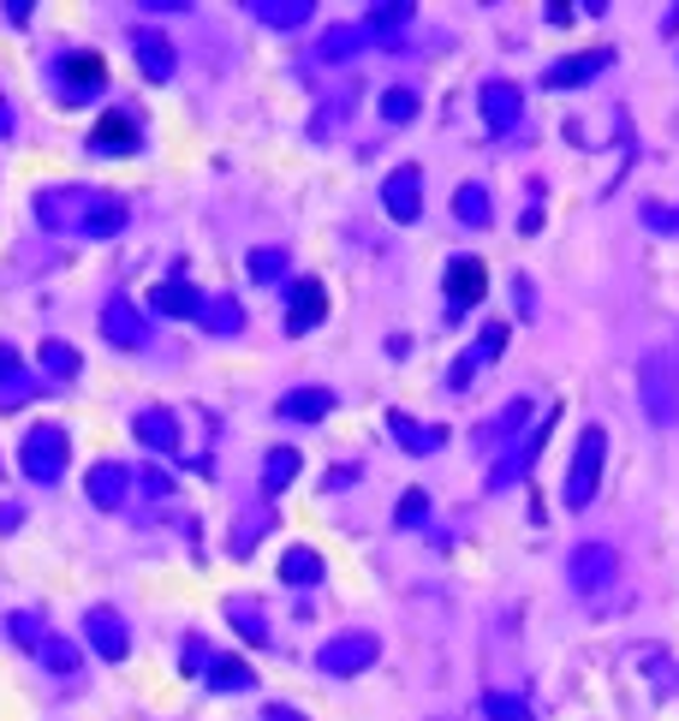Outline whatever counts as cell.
I'll return each mask as SVG.
<instances>
[{"instance_id": "obj_15", "label": "cell", "mask_w": 679, "mask_h": 721, "mask_svg": "<svg viewBox=\"0 0 679 721\" xmlns=\"http://www.w3.org/2000/svg\"><path fill=\"white\" fill-rule=\"evenodd\" d=\"M132 54H137V66H144L149 84H168L173 66H180L173 42H168V36H156V30H132Z\"/></svg>"}, {"instance_id": "obj_12", "label": "cell", "mask_w": 679, "mask_h": 721, "mask_svg": "<svg viewBox=\"0 0 679 721\" xmlns=\"http://www.w3.org/2000/svg\"><path fill=\"white\" fill-rule=\"evenodd\" d=\"M477 108H483V125L489 132H513V125L524 120V96H519V84H483V96H477Z\"/></svg>"}, {"instance_id": "obj_13", "label": "cell", "mask_w": 679, "mask_h": 721, "mask_svg": "<svg viewBox=\"0 0 679 721\" xmlns=\"http://www.w3.org/2000/svg\"><path fill=\"white\" fill-rule=\"evenodd\" d=\"M501 352H507V322H489V328H483V340H477V346L465 352V358H453L447 388H471V376L483 370L489 358H501Z\"/></svg>"}, {"instance_id": "obj_38", "label": "cell", "mask_w": 679, "mask_h": 721, "mask_svg": "<svg viewBox=\"0 0 679 721\" xmlns=\"http://www.w3.org/2000/svg\"><path fill=\"white\" fill-rule=\"evenodd\" d=\"M12 638H18L24 644V650H42V638H48V626H42V614H30V609H24V614H12Z\"/></svg>"}, {"instance_id": "obj_23", "label": "cell", "mask_w": 679, "mask_h": 721, "mask_svg": "<svg viewBox=\"0 0 679 721\" xmlns=\"http://www.w3.org/2000/svg\"><path fill=\"white\" fill-rule=\"evenodd\" d=\"M149 305H156L161 316H197V310H203V293H197L185 274H168V281L149 293Z\"/></svg>"}, {"instance_id": "obj_7", "label": "cell", "mask_w": 679, "mask_h": 721, "mask_svg": "<svg viewBox=\"0 0 679 721\" xmlns=\"http://www.w3.org/2000/svg\"><path fill=\"white\" fill-rule=\"evenodd\" d=\"M382 209L394 215L399 227L418 221V215H423V173L418 168H394V173H387V180H382Z\"/></svg>"}, {"instance_id": "obj_17", "label": "cell", "mask_w": 679, "mask_h": 721, "mask_svg": "<svg viewBox=\"0 0 679 721\" xmlns=\"http://www.w3.org/2000/svg\"><path fill=\"white\" fill-rule=\"evenodd\" d=\"M102 334H108V346H125V352H137L149 340V322L137 316L125 298H108V310H102Z\"/></svg>"}, {"instance_id": "obj_4", "label": "cell", "mask_w": 679, "mask_h": 721, "mask_svg": "<svg viewBox=\"0 0 679 721\" xmlns=\"http://www.w3.org/2000/svg\"><path fill=\"white\" fill-rule=\"evenodd\" d=\"M602 460H608V436L602 424H590L572 448V472H566V508H590L596 501V484H602Z\"/></svg>"}, {"instance_id": "obj_30", "label": "cell", "mask_w": 679, "mask_h": 721, "mask_svg": "<svg viewBox=\"0 0 679 721\" xmlns=\"http://www.w3.org/2000/svg\"><path fill=\"white\" fill-rule=\"evenodd\" d=\"M298 465H305V460H298L293 448H274L269 460H262V496H281V489L298 477Z\"/></svg>"}, {"instance_id": "obj_11", "label": "cell", "mask_w": 679, "mask_h": 721, "mask_svg": "<svg viewBox=\"0 0 679 721\" xmlns=\"http://www.w3.org/2000/svg\"><path fill=\"white\" fill-rule=\"evenodd\" d=\"M572 585L584 590V597H596V590L614 585V549L608 542H578L572 549Z\"/></svg>"}, {"instance_id": "obj_9", "label": "cell", "mask_w": 679, "mask_h": 721, "mask_svg": "<svg viewBox=\"0 0 679 721\" xmlns=\"http://www.w3.org/2000/svg\"><path fill=\"white\" fill-rule=\"evenodd\" d=\"M84 638H90V650L108 656V662H125V656H132V632H125V620L113 609H90V614H84Z\"/></svg>"}, {"instance_id": "obj_42", "label": "cell", "mask_w": 679, "mask_h": 721, "mask_svg": "<svg viewBox=\"0 0 679 721\" xmlns=\"http://www.w3.org/2000/svg\"><path fill=\"white\" fill-rule=\"evenodd\" d=\"M524 424H531V400H513V406L501 412V436H519Z\"/></svg>"}, {"instance_id": "obj_35", "label": "cell", "mask_w": 679, "mask_h": 721, "mask_svg": "<svg viewBox=\"0 0 679 721\" xmlns=\"http://www.w3.org/2000/svg\"><path fill=\"white\" fill-rule=\"evenodd\" d=\"M42 364H48V370L60 376V382H72V376L84 370V358H78V352L66 346V340H42Z\"/></svg>"}, {"instance_id": "obj_14", "label": "cell", "mask_w": 679, "mask_h": 721, "mask_svg": "<svg viewBox=\"0 0 679 721\" xmlns=\"http://www.w3.org/2000/svg\"><path fill=\"white\" fill-rule=\"evenodd\" d=\"M483 293H489V269H483V262H477V257H453L447 262V305L453 310H471Z\"/></svg>"}, {"instance_id": "obj_27", "label": "cell", "mask_w": 679, "mask_h": 721, "mask_svg": "<svg viewBox=\"0 0 679 721\" xmlns=\"http://www.w3.org/2000/svg\"><path fill=\"white\" fill-rule=\"evenodd\" d=\"M226 620H233V632L250 644V650H269V620L257 614V602H250V597H233V602H226Z\"/></svg>"}, {"instance_id": "obj_43", "label": "cell", "mask_w": 679, "mask_h": 721, "mask_svg": "<svg viewBox=\"0 0 679 721\" xmlns=\"http://www.w3.org/2000/svg\"><path fill=\"white\" fill-rule=\"evenodd\" d=\"M262 721H310V716H298L293 704H262Z\"/></svg>"}, {"instance_id": "obj_19", "label": "cell", "mask_w": 679, "mask_h": 721, "mask_svg": "<svg viewBox=\"0 0 679 721\" xmlns=\"http://www.w3.org/2000/svg\"><path fill=\"white\" fill-rule=\"evenodd\" d=\"M84 489H90V501H96V508L120 513V501L132 496V472H125V465H113V460H102V465H90Z\"/></svg>"}, {"instance_id": "obj_25", "label": "cell", "mask_w": 679, "mask_h": 721, "mask_svg": "<svg viewBox=\"0 0 679 721\" xmlns=\"http://www.w3.org/2000/svg\"><path fill=\"white\" fill-rule=\"evenodd\" d=\"M406 24H411V7H399V0H387V7H375L370 19H363V36H370V42H382V48H399V36H406Z\"/></svg>"}, {"instance_id": "obj_5", "label": "cell", "mask_w": 679, "mask_h": 721, "mask_svg": "<svg viewBox=\"0 0 679 721\" xmlns=\"http://www.w3.org/2000/svg\"><path fill=\"white\" fill-rule=\"evenodd\" d=\"M375 650H382L375 632H340V638H329L317 650V668H322V674H334V680H346V674H363V668L375 662Z\"/></svg>"}, {"instance_id": "obj_29", "label": "cell", "mask_w": 679, "mask_h": 721, "mask_svg": "<svg viewBox=\"0 0 679 721\" xmlns=\"http://www.w3.org/2000/svg\"><path fill=\"white\" fill-rule=\"evenodd\" d=\"M363 42H370V36H363V24H334V30L317 42V54L322 60H351V54H363Z\"/></svg>"}, {"instance_id": "obj_2", "label": "cell", "mask_w": 679, "mask_h": 721, "mask_svg": "<svg viewBox=\"0 0 679 721\" xmlns=\"http://www.w3.org/2000/svg\"><path fill=\"white\" fill-rule=\"evenodd\" d=\"M638 400H644V417L650 424H679V358L668 346L662 352H644L638 364Z\"/></svg>"}, {"instance_id": "obj_39", "label": "cell", "mask_w": 679, "mask_h": 721, "mask_svg": "<svg viewBox=\"0 0 679 721\" xmlns=\"http://www.w3.org/2000/svg\"><path fill=\"white\" fill-rule=\"evenodd\" d=\"M36 656H42V662L54 668V674H72V668H78V650H72L66 638H54V632L42 638V650H36Z\"/></svg>"}, {"instance_id": "obj_1", "label": "cell", "mask_w": 679, "mask_h": 721, "mask_svg": "<svg viewBox=\"0 0 679 721\" xmlns=\"http://www.w3.org/2000/svg\"><path fill=\"white\" fill-rule=\"evenodd\" d=\"M36 221L48 233H84V239H113L125 227V204L113 192H90V185H66V192L36 197Z\"/></svg>"}, {"instance_id": "obj_21", "label": "cell", "mask_w": 679, "mask_h": 721, "mask_svg": "<svg viewBox=\"0 0 679 721\" xmlns=\"http://www.w3.org/2000/svg\"><path fill=\"white\" fill-rule=\"evenodd\" d=\"M137 144H144V137H137L132 113H102V125L90 132V149H96V156H132Z\"/></svg>"}, {"instance_id": "obj_8", "label": "cell", "mask_w": 679, "mask_h": 721, "mask_svg": "<svg viewBox=\"0 0 679 721\" xmlns=\"http://www.w3.org/2000/svg\"><path fill=\"white\" fill-rule=\"evenodd\" d=\"M329 316V293H322L317 274H305V281H293V293H286V334H310V328Z\"/></svg>"}, {"instance_id": "obj_26", "label": "cell", "mask_w": 679, "mask_h": 721, "mask_svg": "<svg viewBox=\"0 0 679 721\" xmlns=\"http://www.w3.org/2000/svg\"><path fill=\"white\" fill-rule=\"evenodd\" d=\"M132 429H137V441H144V448H156V453H180V424H173L168 412H137V417H132Z\"/></svg>"}, {"instance_id": "obj_41", "label": "cell", "mask_w": 679, "mask_h": 721, "mask_svg": "<svg viewBox=\"0 0 679 721\" xmlns=\"http://www.w3.org/2000/svg\"><path fill=\"white\" fill-rule=\"evenodd\" d=\"M644 227H656V233H679V209H668V204H644Z\"/></svg>"}, {"instance_id": "obj_36", "label": "cell", "mask_w": 679, "mask_h": 721, "mask_svg": "<svg viewBox=\"0 0 679 721\" xmlns=\"http://www.w3.org/2000/svg\"><path fill=\"white\" fill-rule=\"evenodd\" d=\"M209 686H215V692H250V686H257V674H250L245 662H215V668H209Z\"/></svg>"}, {"instance_id": "obj_45", "label": "cell", "mask_w": 679, "mask_h": 721, "mask_svg": "<svg viewBox=\"0 0 679 721\" xmlns=\"http://www.w3.org/2000/svg\"><path fill=\"white\" fill-rule=\"evenodd\" d=\"M0 132H12V108L7 102H0Z\"/></svg>"}, {"instance_id": "obj_3", "label": "cell", "mask_w": 679, "mask_h": 721, "mask_svg": "<svg viewBox=\"0 0 679 721\" xmlns=\"http://www.w3.org/2000/svg\"><path fill=\"white\" fill-rule=\"evenodd\" d=\"M18 465H24V477H30V484H60V472L72 465V441H66V429H60V424H36V429H24V441H18Z\"/></svg>"}, {"instance_id": "obj_6", "label": "cell", "mask_w": 679, "mask_h": 721, "mask_svg": "<svg viewBox=\"0 0 679 721\" xmlns=\"http://www.w3.org/2000/svg\"><path fill=\"white\" fill-rule=\"evenodd\" d=\"M108 84V60L102 54H66L60 60V102H96Z\"/></svg>"}, {"instance_id": "obj_28", "label": "cell", "mask_w": 679, "mask_h": 721, "mask_svg": "<svg viewBox=\"0 0 679 721\" xmlns=\"http://www.w3.org/2000/svg\"><path fill=\"white\" fill-rule=\"evenodd\" d=\"M197 322L209 328V334H221V340H233L238 328H245V310H238V298H226V293H215V298H203V310H197Z\"/></svg>"}, {"instance_id": "obj_20", "label": "cell", "mask_w": 679, "mask_h": 721, "mask_svg": "<svg viewBox=\"0 0 679 721\" xmlns=\"http://www.w3.org/2000/svg\"><path fill=\"white\" fill-rule=\"evenodd\" d=\"M329 412H334L329 388H293V394H281V406H274V417H286V424H322Z\"/></svg>"}, {"instance_id": "obj_16", "label": "cell", "mask_w": 679, "mask_h": 721, "mask_svg": "<svg viewBox=\"0 0 679 721\" xmlns=\"http://www.w3.org/2000/svg\"><path fill=\"white\" fill-rule=\"evenodd\" d=\"M548 424H555V417H548ZM548 424H543V429H531V436L519 441V453H507V460H501L495 472H489V489H495V496H501V489H513L524 472H531V460L548 448Z\"/></svg>"}, {"instance_id": "obj_33", "label": "cell", "mask_w": 679, "mask_h": 721, "mask_svg": "<svg viewBox=\"0 0 679 721\" xmlns=\"http://www.w3.org/2000/svg\"><path fill=\"white\" fill-rule=\"evenodd\" d=\"M418 113H423V102H418V90H411V84H399V90L382 96V120L387 125H411Z\"/></svg>"}, {"instance_id": "obj_34", "label": "cell", "mask_w": 679, "mask_h": 721, "mask_svg": "<svg viewBox=\"0 0 679 721\" xmlns=\"http://www.w3.org/2000/svg\"><path fill=\"white\" fill-rule=\"evenodd\" d=\"M245 269H250V281H257V286H269V281H281V274H286V250H281V245H269V250L257 245Z\"/></svg>"}, {"instance_id": "obj_32", "label": "cell", "mask_w": 679, "mask_h": 721, "mask_svg": "<svg viewBox=\"0 0 679 721\" xmlns=\"http://www.w3.org/2000/svg\"><path fill=\"white\" fill-rule=\"evenodd\" d=\"M281 578H286V585H317V578H322V554L305 549V542H298V549H286L281 554Z\"/></svg>"}, {"instance_id": "obj_44", "label": "cell", "mask_w": 679, "mask_h": 721, "mask_svg": "<svg viewBox=\"0 0 679 721\" xmlns=\"http://www.w3.org/2000/svg\"><path fill=\"white\" fill-rule=\"evenodd\" d=\"M0 530H18V508L12 501H0Z\"/></svg>"}, {"instance_id": "obj_40", "label": "cell", "mask_w": 679, "mask_h": 721, "mask_svg": "<svg viewBox=\"0 0 679 721\" xmlns=\"http://www.w3.org/2000/svg\"><path fill=\"white\" fill-rule=\"evenodd\" d=\"M483 716H489V721H524V704L507 698V692H489V698H483Z\"/></svg>"}, {"instance_id": "obj_37", "label": "cell", "mask_w": 679, "mask_h": 721, "mask_svg": "<svg viewBox=\"0 0 679 721\" xmlns=\"http://www.w3.org/2000/svg\"><path fill=\"white\" fill-rule=\"evenodd\" d=\"M423 518H430V496H423V489H406V496H399V508H394V525L399 530H418Z\"/></svg>"}, {"instance_id": "obj_10", "label": "cell", "mask_w": 679, "mask_h": 721, "mask_svg": "<svg viewBox=\"0 0 679 721\" xmlns=\"http://www.w3.org/2000/svg\"><path fill=\"white\" fill-rule=\"evenodd\" d=\"M608 48H584V54H566V60H555V66L543 72V84L548 90H584L596 72H608Z\"/></svg>"}, {"instance_id": "obj_22", "label": "cell", "mask_w": 679, "mask_h": 721, "mask_svg": "<svg viewBox=\"0 0 679 721\" xmlns=\"http://www.w3.org/2000/svg\"><path fill=\"white\" fill-rule=\"evenodd\" d=\"M310 0H250V19L269 24V30H305L310 24Z\"/></svg>"}, {"instance_id": "obj_24", "label": "cell", "mask_w": 679, "mask_h": 721, "mask_svg": "<svg viewBox=\"0 0 679 721\" xmlns=\"http://www.w3.org/2000/svg\"><path fill=\"white\" fill-rule=\"evenodd\" d=\"M36 382L24 376V358L12 346H0V406H30Z\"/></svg>"}, {"instance_id": "obj_18", "label": "cell", "mask_w": 679, "mask_h": 721, "mask_svg": "<svg viewBox=\"0 0 679 721\" xmlns=\"http://www.w3.org/2000/svg\"><path fill=\"white\" fill-rule=\"evenodd\" d=\"M387 436H394L406 453H442L447 429L442 424H418L411 412H387Z\"/></svg>"}, {"instance_id": "obj_31", "label": "cell", "mask_w": 679, "mask_h": 721, "mask_svg": "<svg viewBox=\"0 0 679 721\" xmlns=\"http://www.w3.org/2000/svg\"><path fill=\"white\" fill-rule=\"evenodd\" d=\"M453 215H459L465 227H489V215H495V204H489V192L483 185H459V192H453Z\"/></svg>"}]
</instances>
